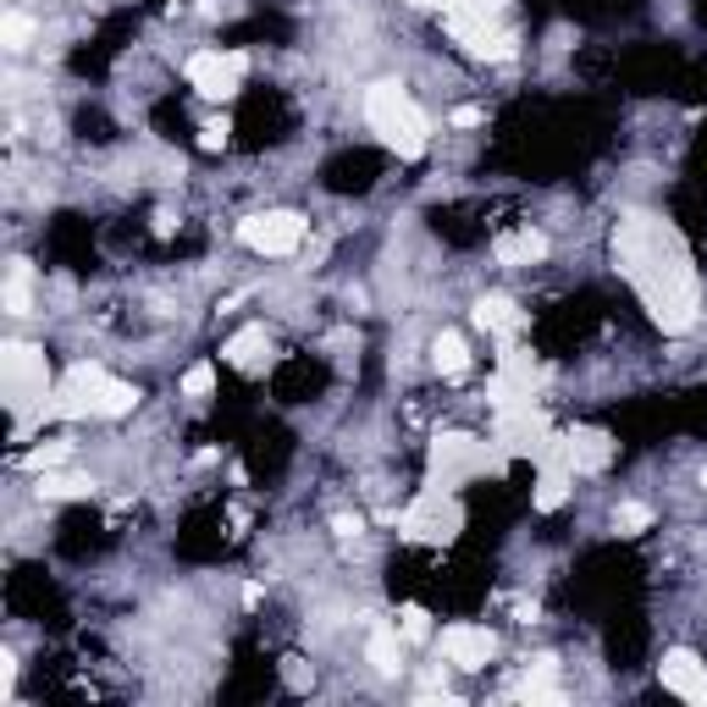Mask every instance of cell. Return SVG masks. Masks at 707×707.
Returning a JSON list of instances; mask_svg holds the SVG:
<instances>
[{
    "label": "cell",
    "mask_w": 707,
    "mask_h": 707,
    "mask_svg": "<svg viewBox=\"0 0 707 707\" xmlns=\"http://www.w3.org/2000/svg\"><path fill=\"white\" fill-rule=\"evenodd\" d=\"M613 261L630 277V287L641 293L647 315L664 332H691L697 310H703V287L691 272L686 238L664 222V216H625L613 233Z\"/></svg>",
    "instance_id": "1"
},
{
    "label": "cell",
    "mask_w": 707,
    "mask_h": 707,
    "mask_svg": "<svg viewBox=\"0 0 707 707\" xmlns=\"http://www.w3.org/2000/svg\"><path fill=\"white\" fill-rule=\"evenodd\" d=\"M365 128L387 149H399L404 160H421L425 144H431V117L415 106V95L404 84H393V78L365 89Z\"/></svg>",
    "instance_id": "2"
},
{
    "label": "cell",
    "mask_w": 707,
    "mask_h": 707,
    "mask_svg": "<svg viewBox=\"0 0 707 707\" xmlns=\"http://www.w3.org/2000/svg\"><path fill=\"white\" fill-rule=\"evenodd\" d=\"M487 470H498V442H487V436L442 431L425 448V487H436V492H459L464 481H475Z\"/></svg>",
    "instance_id": "3"
},
{
    "label": "cell",
    "mask_w": 707,
    "mask_h": 707,
    "mask_svg": "<svg viewBox=\"0 0 707 707\" xmlns=\"http://www.w3.org/2000/svg\"><path fill=\"white\" fill-rule=\"evenodd\" d=\"M0 382H6V404H11L17 421H22L33 404L45 410V399L56 393V387H50V360H45V348H39V343H22V337H11V343L0 348Z\"/></svg>",
    "instance_id": "4"
},
{
    "label": "cell",
    "mask_w": 707,
    "mask_h": 707,
    "mask_svg": "<svg viewBox=\"0 0 707 707\" xmlns=\"http://www.w3.org/2000/svg\"><path fill=\"white\" fill-rule=\"evenodd\" d=\"M244 78H249V50H222V45H205V50H194L188 56V84L205 95V100H238V89H244Z\"/></svg>",
    "instance_id": "5"
},
{
    "label": "cell",
    "mask_w": 707,
    "mask_h": 707,
    "mask_svg": "<svg viewBox=\"0 0 707 707\" xmlns=\"http://www.w3.org/2000/svg\"><path fill=\"white\" fill-rule=\"evenodd\" d=\"M106 371L100 365H89V360H78L67 376H61V387L45 399V421H100V393H106Z\"/></svg>",
    "instance_id": "6"
},
{
    "label": "cell",
    "mask_w": 707,
    "mask_h": 707,
    "mask_svg": "<svg viewBox=\"0 0 707 707\" xmlns=\"http://www.w3.org/2000/svg\"><path fill=\"white\" fill-rule=\"evenodd\" d=\"M238 238H244V249H255L266 261H287L304 249V216L298 210H255L238 222Z\"/></svg>",
    "instance_id": "7"
},
{
    "label": "cell",
    "mask_w": 707,
    "mask_h": 707,
    "mask_svg": "<svg viewBox=\"0 0 707 707\" xmlns=\"http://www.w3.org/2000/svg\"><path fill=\"white\" fill-rule=\"evenodd\" d=\"M459 526H464L459 498H453V492H436V487H425L421 498L399 514V531H404L410 542H453Z\"/></svg>",
    "instance_id": "8"
},
{
    "label": "cell",
    "mask_w": 707,
    "mask_h": 707,
    "mask_svg": "<svg viewBox=\"0 0 707 707\" xmlns=\"http://www.w3.org/2000/svg\"><path fill=\"white\" fill-rule=\"evenodd\" d=\"M436 652H442L453 669H487V664L498 658V636H492L487 625L459 619V625H448V630L436 636Z\"/></svg>",
    "instance_id": "9"
},
{
    "label": "cell",
    "mask_w": 707,
    "mask_h": 707,
    "mask_svg": "<svg viewBox=\"0 0 707 707\" xmlns=\"http://www.w3.org/2000/svg\"><path fill=\"white\" fill-rule=\"evenodd\" d=\"M559 459H564L575 475H602L613 464V436L597 431V425H575V431H559Z\"/></svg>",
    "instance_id": "10"
},
{
    "label": "cell",
    "mask_w": 707,
    "mask_h": 707,
    "mask_svg": "<svg viewBox=\"0 0 707 707\" xmlns=\"http://www.w3.org/2000/svg\"><path fill=\"white\" fill-rule=\"evenodd\" d=\"M658 680H664V691H675L680 703L707 707V664L691 652V647L664 652V658H658Z\"/></svg>",
    "instance_id": "11"
},
{
    "label": "cell",
    "mask_w": 707,
    "mask_h": 707,
    "mask_svg": "<svg viewBox=\"0 0 707 707\" xmlns=\"http://www.w3.org/2000/svg\"><path fill=\"white\" fill-rule=\"evenodd\" d=\"M365 658H371V669L382 675V680H399L404 675V630H399V619L387 625H371V636H365Z\"/></svg>",
    "instance_id": "12"
},
{
    "label": "cell",
    "mask_w": 707,
    "mask_h": 707,
    "mask_svg": "<svg viewBox=\"0 0 707 707\" xmlns=\"http://www.w3.org/2000/svg\"><path fill=\"white\" fill-rule=\"evenodd\" d=\"M542 255H548V233H537V227L498 233V244H492V261L498 266H537Z\"/></svg>",
    "instance_id": "13"
},
{
    "label": "cell",
    "mask_w": 707,
    "mask_h": 707,
    "mask_svg": "<svg viewBox=\"0 0 707 707\" xmlns=\"http://www.w3.org/2000/svg\"><path fill=\"white\" fill-rule=\"evenodd\" d=\"M569 481H575V470H569L559 453H553V459H542V464H537V492H531V509H537V514H553V509H564Z\"/></svg>",
    "instance_id": "14"
},
{
    "label": "cell",
    "mask_w": 707,
    "mask_h": 707,
    "mask_svg": "<svg viewBox=\"0 0 707 707\" xmlns=\"http://www.w3.org/2000/svg\"><path fill=\"white\" fill-rule=\"evenodd\" d=\"M475 326H481V332H492V337H514V332L526 326V315H520V304H514V298L487 293V298L475 304Z\"/></svg>",
    "instance_id": "15"
},
{
    "label": "cell",
    "mask_w": 707,
    "mask_h": 707,
    "mask_svg": "<svg viewBox=\"0 0 707 707\" xmlns=\"http://www.w3.org/2000/svg\"><path fill=\"white\" fill-rule=\"evenodd\" d=\"M222 354H227V365H261V354H272V332L266 326H244Z\"/></svg>",
    "instance_id": "16"
},
{
    "label": "cell",
    "mask_w": 707,
    "mask_h": 707,
    "mask_svg": "<svg viewBox=\"0 0 707 707\" xmlns=\"http://www.w3.org/2000/svg\"><path fill=\"white\" fill-rule=\"evenodd\" d=\"M431 365H436L442 376H459V371L470 365L464 337H459V332H436V337H431Z\"/></svg>",
    "instance_id": "17"
},
{
    "label": "cell",
    "mask_w": 707,
    "mask_h": 707,
    "mask_svg": "<svg viewBox=\"0 0 707 707\" xmlns=\"http://www.w3.org/2000/svg\"><path fill=\"white\" fill-rule=\"evenodd\" d=\"M28 310H33V266L11 261V272H6V315H28Z\"/></svg>",
    "instance_id": "18"
},
{
    "label": "cell",
    "mask_w": 707,
    "mask_h": 707,
    "mask_svg": "<svg viewBox=\"0 0 707 707\" xmlns=\"http://www.w3.org/2000/svg\"><path fill=\"white\" fill-rule=\"evenodd\" d=\"M134 404H139V387L111 376L106 393H100V421H122V415H134Z\"/></svg>",
    "instance_id": "19"
},
{
    "label": "cell",
    "mask_w": 707,
    "mask_h": 707,
    "mask_svg": "<svg viewBox=\"0 0 707 707\" xmlns=\"http://www.w3.org/2000/svg\"><path fill=\"white\" fill-rule=\"evenodd\" d=\"M95 492V481L89 475H39V498H89Z\"/></svg>",
    "instance_id": "20"
},
{
    "label": "cell",
    "mask_w": 707,
    "mask_h": 707,
    "mask_svg": "<svg viewBox=\"0 0 707 707\" xmlns=\"http://www.w3.org/2000/svg\"><path fill=\"white\" fill-rule=\"evenodd\" d=\"M216 393V365L210 360H199V365H188L183 371V399H194V404H205Z\"/></svg>",
    "instance_id": "21"
},
{
    "label": "cell",
    "mask_w": 707,
    "mask_h": 707,
    "mask_svg": "<svg viewBox=\"0 0 707 707\" xmlns=\"http://www.w3.org/2000/svg\"><path fill=\"white\" fill-rule=\"evenodd\" d=\"M647 526H652V509H647V503H619V509H613V531H619V537H641Z\"/></svg>",
    "instance_id": "22"
},
{
    "label": "cell",
    "mask_w": 707,
    "mask_h": 707,
    "mask_svg": "<svg viewBox=\"0 0 707 707\" xmlns=\"http://www.w3.org/2000/svg\"><path fill=\"white\" fill-rule=\"evenodd\" d=\"M399 630H404V641H431V613L421 602H404L399 608Z\"/></svg>",
    "instance_id": "23"
},
{
    "label": "cell",
    "mask_w": 707,
    "mask_h": 707,
    "mask_svg": "<svg viewBox=\"0 0 707 707\" xmlns=\"http://www.w3.org/2000/svg\"><path fill=\"white\" fill-rule=\"evenodd\" d=\"M0 39H6V50H28V39H33V17L11 11V17L0 22Z\"/></svg>",
    "instance_id": "24"
},
{
    "label": "cell",
    "mask_w": 707,
    "mask_h": 707,
    "mask_svg": "<svg viewBox=\"0 0 707 707\" xmlns=\"http://www.w3.org/2000/svg\"><path fill=\"white\" fill-rule=\"evenodd\" d=\"M67 453H72L67 442H45V448H28V453H22V464H28V470H50V464H61Z\"/></svg>",
    "instance_id": "25"
},
{
    "label": "cell",
    "mask_w": 707,
    "mask_h": 707,
    "mask_svg": "<svg viewBox=\"0 0 707 707\" xmlns=\"http://www.w3.org/2000/svg\"><path fill=\"white\" fill-rule=\"evenodd\" d=\"M227 134H233V122H227V117H216V122H205V128H199V144H205V149H222Z\"/></svg>",
    "instance_id": "26"
},
{
    "label": "cell",
    "mask_w": 707,
    "mask_h": 707,
    "mask_svg": "<svg viewBox=\"0 0 707 707\" xmlns=\"http://www.w3.org/2000/svg\"><path fill=\"white\" fill-rule=\"evenodd\" d=\"M332 531L348 542V537H360V531H365V514H337V520H332Z\"/></svg>",
    "instance_id": "27"
},
{
    "label": "cell",
    "mask_w": 707,
    "mask_h": 707,
    "mask_svg": "<svg viewBox=\"0 0 707 707\" xmlns=\"http://www.w3.org/2000/svg\"><path fill=\"white\" fill-rule=\"evenodd\" d=\"M0 691H6V697L17 691V658H11V652L0 658Z\"/></svg>",
    "instance_id": "28"
},
{
    "label": "cell",
    "mask_w": 707,
    "mask_h": 707,
    "mask_svg": "<svg viewBox=\"0 0 707 707\" xmlns=\"http://www.w3.org/2000/svg\"><path fill=\"white\" fill-rule=\"evenodd\" d=\"M475 122H481L475 106H459V111H453V128H475Z\"/></svg>",
    "instance_id": "29"
}]
</instances>
